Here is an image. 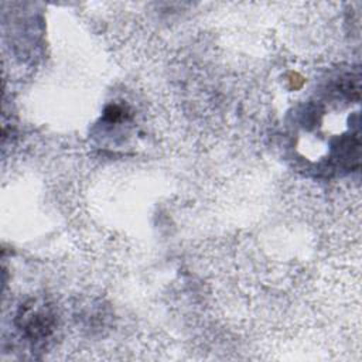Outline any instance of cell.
<instances>
[{
  "label": "cell",
  "mask_w": 362,
  "mask_h": 362,
  "mask_svg": "<svg viewBox=\"0 0 362 362\" xmlns=\"http://www.w3.org/2000/svg\"><path fill=\"white\" fill-rule=\"evenodd\" d=\"M21 328L30 338H47L52 329V318L45 310H28L21 314Z\"/></svg>",
  "instance_id": "6da1fadb"
}]
</instances>
